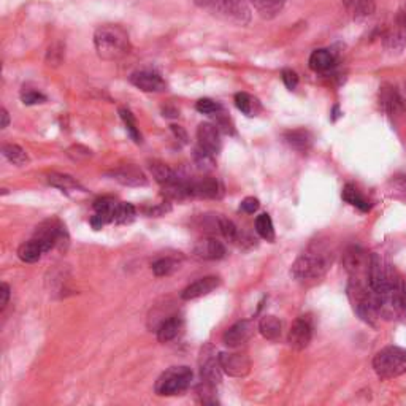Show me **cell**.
<instances>
[{"instance_id": "cell-31", "label": "cell", "mask_w": 406, "mask_h": 406, "mask_svg": "<svg viewBox=\"0 0 406 406\" xmlns=\"http://www.w3.org/2000/svg\"><path fill=\"white\" fill-rule=\"evenodd\" d=\"M2 154H3V157L7 159L8 162L13 163V166L23 167V166H27V163L30 162L27 153H25L21 146L13 145V143L3 145L2 146Z\"/></svg>"}, {"instance_id": "cell-30", "label": "cell", "mask_w": 406, "mask_h": 406, "mask_svg": "<svg viewBox=\"0 0 406 406\" xmlns=\"http://www.w3.org/2000/svg\"><path fill=\"white\" fill-rule=\"evenodd\" d=\"M48 183L51 186L60 189V191H84L83 186L76 181L74 177L70 174H63V173H51L48 174Z\"/></svg>"}, {"instance_id": "cell-28", "label": "cell", "mask_w": 406, "mask_h": 406, "mask_svg": "<svg viewBox=\"0 0 406 406\" xmlns=\"http://www.w3.org/2000/svg\"><path fill=\"white\" fill-rule=\"evenodd\" d=\"M235 105L241 113H243V115H246L248 117H254L259 115L260 111L259 100L251 94H248V92H238V94L235 95Z\"/></svg>"}, {"instance_id": "cell-36", "label": "cell", "mask_w": 406, "mask_h": 406, "mask_svg": "<svg viewBox=\"0 0 406 406\" xmlns=\"http://www.w3.org/2000/svg\"><path fill=\"white\" fill-rule=\"evenodd\" d=\"M120 116H121L122 122H124V126H126L128 135H131L132 140L135 143H142V133H140V131H138L137 121H135V117H133L132 113L128 111L127 108H120Z\"/></svg>"}, {"instance_id": "cell-24", "label": "cell", "mask_w": 406, "mask_h": 406, "mask_svg": "<svg viewBox=\"0 0 406 406\" xmlns=\"http://www.w3.org/2000/svg\"><path fill=\"white\" fill-rule=\"evenodd\" d=\"M260 335L270 341H276L281 338L282 324L276 316H264L259 322Z\"/></svg>"}, {"instance_id": "cell-18", "label": "cell", "mask_w": 406, "mask_h": 406, "mask_svg": "<svg viewBox=\"0 0 406 406\" xmlns=\"http://www.w3.org/2000/svg\"><path fill=\"white\" fill-rule=\"evenodd\" d=\"M194 254L203 260H219L225 257V246L216 238H202L195 243Z\"/></svg>"}, {"instance_id": "cell-43", "label": "cell", "mask_w": 406, "mask_h": 406, "mask_svg": "<svg viewBox=\"0 0 406 406\" xmlns=\"http://www.w3.org/2000/svg\"><path fill=\"white\" fill-rule=\"evenodd\" d=\"M395 294L400 302L403 313H406V278L405 276H398L397 284H395Z\"/></svg>"}, {"instance_id": "cell-37", "label": "cell", "mask_w": 406, "mask_h": 406, "mask_svg": "<svg viewBox=\"0 0 406 406\" xmlns=\"http://www.w3.org/2000/svg\"><path fill=\"white\" fill-rule=\"evenodd\" d=\"M219 234L223 235L225 240L234 241L236 240V236H238V229H236L234 221H230L229 218H225V216L219 214Z\"/></svg>"}, {"instance_id": "cell-17", "label": "cell", "mask_w": 406, "mask_h": 406, "mask_svg": "<svg viewBox=\"0 0 406 406\" xmlns=\"http://www.w3.org/2000/svg\"><path fill=\"white\" fill-rule=\"evenodd\" d=\"M221 280L218 276H205V278H200L192 284H189L186 289L181 292L183 300H195L200 299V297L208 295L210 292H213L216 287H219Z\"/></svg>"}, {"instance_id": "cell-8", "label": "cell", "mask_w": 406, "mask_h": 406, "mask_svg": "<svg viewBox=\"0 0 406 406\" xmlns=\"http://www.w3.org/2000/svg\"><path fill=\"white\" fill-rule=\"evenodd\" d=\"M219 362L223 372L229 376L243 378L251 372V359L241 352H221Z\"/></svg>"}, {"instance_id": "cell-42", "label": "cell", "mask_w": 406, "mask_h": 406, "mask_svg": "<svg viewBox=\"0 0 406 406\" xmlns=\"http://www.w3.org/2000/svg\"><path fill=\"white\" fill-rule=\"evenodd\" d=\"M281 78H282V83L286 84V87L289 91H294L295 87L299 86V75H297L294 70L284 69L281 71Z\"/></svg>"}, {"instance_id": "cell-21", "label": "cell", "mask_w": 406, "mask_h": 406, "mask_svg": "<svg viewBox=\"0 0 406 406\" xmlns=\"http://www.w3.org/2000/svg\"><path fill=\"white\" fill-rule=\"evenodd\" d=\"M183 328V319L179 316H170L162 321L157 328V340L161 343H168L179 335Z\"/></svg>"}, {"instance_id": "cell-16", "label": "cell", "mask_w": 406, "mask_h": 406, "mask_svg": "<svg viewBox=\"0 0 406 406\" xmlns=\"http://www.w3.org/2000/svg\"><path fill=\"white\" fill-rule=\"evenodd\" d=\"M224 192L223 184L218 179L207 177L191 181V195L200 199H219Z\"/></svg>"}, {"instance_id": "cell-10", "label": "cell", "mask_w": 406, "mask_h": 406, "mask_svg": "<svg viewBox=\"0 0 406 406\" xmlns=\"http://www.w3.org/2000/svg\"><path fill=\"white\" fill-rule=\"evenodd\" d=\"M106 174L115 179V181L121 183L122 186L140 188V186H146V184H148L146 174L143 173V170L140 167L133 166V163H128V166H121L117 168H113V170L108 172Z\"/></svg>"}, {"instance_id": "cell-45", "label": "cell", "mask_w": 406, "mask_h": 406, "mask_svg": "<svg viewBox=\"0 0 406 406\" xmlns=\"http://www.w3.org/2000/svg\"><path fill=\"white\" fill-rule=\"evenodd\" d=\"M259 207H260V203L256 197H246V199L241 200V203H240L241 212L248 213V214H254L257 210H259Z\"/></svg>"}, {"instance_id": "cell-40", "label": "cell", "mask_w": 406, "mask_h": 406, "mask_svg": "<svg viewBox=\"0 0 406 406\" xmlns=\"http://www.w3.org/2000/svg\"><path fill=\"white\" fill-rule=\"evenodd\" d=\"M195 108H197V111L202 113V115H218V113L223 110V106L212 99H200Z\"/></svg>"}, {"instance_id": "cell-14", "label": "cell", "mask_w": 406, "mask_h": 406, "mask_svg": "<svg viewBox=\"0 0 406 406\" xmlns=\"http://www.w3.org/2000/svg\"><path fill=\"white\" fill-rule=\"evenodd\" d=\"M128 81L143 92H162L167 89V83L162 76L151 70L133 71Z\"/></svg>"}, {"instance_id": "cell-4", "label": "cell", "mask_w": 406, "mask_h": 406, "mask_svg": "<svg viewBox=\"0 0 406 406\" xmlns=\"http://www.w3.org/2000/svg\"><path fill=\"white\" fill-rule=\"evenodd\" d=\"M197 3L225 21L238 25H246L251 21L249 8L241 0H197Z\"/></svg>"}, {"instance_id": "cell-38", "label": "cell", "mask_w": 406, "mask_h": 406, "mask_svg": "<svg viewBox=\"0 0 406 406\" xmlns=\"http://www.w3.org/2000/svg\"><path fill=\"white\" fill-rule=\"evenodd\" d=\"M194 159H195V163L202 168V170H210V168L214 167V161H213V154L207 153L202 148H197V150L194 151Z\"/></svg>"}, {"instance_id": "cell-2", "label": "cell", "mask_w": 406, "mask_h": 406, "mask_svg": "<svg viewBox=\"0 0 406 406\" xmlns=\"http://www.w3.org/2000/svg\"><path fill=\"white\" fill-rule=\"evenodd\" d=\"M94 45L97 54L105 60L122 59L131 51L128 34L121 25L106 24L95 30Z\"/></svg>"}, {"instance_id": "cell-7", "label": "cell", "mask_w": 406, "mask_h": 406, "mask_svg": "<svg viewBox=\"0 0 406 406\" xmlns=\"http://www.w3.org/2000/svg\"><path fill=\"white\" fill-rule=\"evenodd\" d=\"M370 257L372 254H367L359 246H351L343 254V265L346 271L351 276V280L356 281H368V269H370Z\"/></svg>"}, {"instance_id": "cell-19", "label": "cell", "mask_w": 406, "mask_h": 406, "mask_svg": "<svg viewBox=\"0 0 406 406\" xmlns=\"http://www.w3.org/2000/svg\"><path fill=\"white\" fill-rule=\"evenodd\" d=\"M284 142L295 151H308L313 146V133L306 128H295L284 133Z\"/></svg>"}, {"instance_id": "cell-35", "label": "cell", "mask_w": 406, "mask_h": 406, "mask_svg": "<svg viewBox=\"0 0 406 406\" xmlns=\"http://www.w3.org/2000/svg\"><path fill=\"white\" fill-rule=\"evenodd\" d=\"M135 207L132 203H126V202H117L116 212H115V219L113 223L116 224H128L135 219Z\"/></svg>"}, {"instance_id": "cell-5", "label": "cell", "mask_w": 406, "mask_h": 406, "mask_svg": "<svg viewBox=\"0 0 406 406\" xmlns=\"http://www.w3.org/2000/svg\"><path fill=\"white\" fill-rule=\"evenodd\" d=\"M192 376V370L189 367H172L159 376L156 385H154V390L162 397L179 395L191 385Z\"/></svg>"}, {"instance_id": "cell-29", "label": "cell", "mask_w": 406, "mask_h": 406, "mask_svg": "<svg viewBox=\"0 0 406 406\" xmlns=\"http://www.w3.org/2000/svg\"><path fill=\"white\" fill-rule=\"evenodd\" d=\"M343 200L349 205H352V207H356L361 210V212H368L370 208H372V205L368 203V200L363 197L361 194V191L354 186V184H346V186L343 188V194H341Z\"/></svg>"}, {"instance_id": "cell-9", "label": "cell", "mask_w": 406, "mask_h": 406, "mask_svg": "<svg viewBox=\"0 0 406 406\" xmlns=\"http://www.w3.org/2000/svg\"><path fill=\"white\" fill-rule=\"evenodd\" d=\"M223 367H221L219 356L216 357L212 346L202 348V354H200V374L202 379L208 384H219L221 378H223Z\"/></svg>"}, {"instance_id": "cell-44", "label": "cell", "mask_w": 406, "mask_h": 406, "mask_svg": "<svg viewBox=\"0 0 406 406\" xmlns=\"http://www.w3.org/2000/svg\"><path fill=\"white\" fill-rule=\"evenodd\" d=\"M67 156L74 159V161H81V159H87L91 156V150H87L84 146L75 145L67 150Z\"/></svg>"}, {"instance_id": "cell-26", "label": "cell", "mask_w": 406, "mask_h": 406, "mask_svg": "<svg viewBox=\"0 0 406 406\" xmlns=\"http://www.w3.org/2000/svg\"><path fill=\"white\" fill-rule=\"evenodd\" d=\"M381 104L390 116L398 115L403 110V100L398 95V92L395 91V87H384L381 91Z\"/></svg>"}, {"instance_id": "cell-11", "label": "cell", "mask_w": 406, "mask_h": 406, "mask_svg": "<svg viewBox=\"0 0 406 406\" xmlns=\"http://www.w3.org/2000/svg\"><path fill=\"white\" fill-rule=\"evenodd\" d=\"M311 338H313L311 321L305 316L295 319L289 330V335H287L289 346L292 349H295V351H303V349L308 348V344L311 343Z\"/></svg>"}, {"instance_id": "cell-20", "label": "cell", "mask_w": 406, "mask_h": 406, "mask_svg": "<svg viewBox=\"0 0 406 406\" xmlns=\"http://www.w3.org/2000/svg\"><path fill=\"white\" fill-rule=\"evenodd\" d=\"M335 63H337L335 56H333L330 49L313 51L310 56V60H308L310 69L313 71H317V74H324V71L332 70L333 67H335Z\"/></svg>"}, {"instance_id": "cell-22", "label": "cell", "mask_w": 406, "mask_h": 406, "mask_svg": "<svg viewBox=\"0 0 406 406\" xmlns=\"http://www.w3.org/2000/svg\"><path fill=\"white\" fill-rule=\"evenodd\" d=\"M45 254L43 246L40 245L38 240H35L32 236V240L25 241L18 248V257L21 259L24 264H35L42 259V256Z\"/></svg>"}, {"instance_id": "cell-41", "label": "cell", "mask_w": 406, "mask_h": 406, "mask_svg": "<svg viewBox=\"0 0 406 406\" xmlns=\"http://www.w3.org/2000/svg\"><path fill=\"white\" fill-rule=\"evenodd\" d=\"M21 100H23V104H24V105L45 104V102H46V95H43L42 92H38V91L27 89V91H23Z\"/></svg>"}, {"instance_id": "cell-12", "label": "cell", "mask_w": 406, "mask_h": 406, "mask_svg": "<svg viewBox=\"0 0 406 406\" xmlns=\"http://www.w3.org/2000/svg\"><path fill=\"white\" fill-rule=\"evenodd\" d=\"M254 332H256V326L249 319L238 321L225 330L223 341L224 344H227L229 348H238L246 341H249L251 338H253Z\"/></svg>"}, {"instance_id": "cell-48", "label": "cell", "mask_w": 406, "mask_h": 406, "mask_svg": "<svg viewBox=\"0 0 406 406\" xmlns=\"http://www.w3.org/2000/svg\"><path fill=\"white\" fill-rule=\"evenodd\" d=\"M0 116H2V124H0V127H2V128H7L8 124H10L8 111L5 110V108H2V113H0Z\"/></svg>"}, {"instance_id": "cell-32", "label": "cell", "mask_w": 406, "mask_h": 406, "mask_svg": "<svg viewBox=\"0 0 406 406\" xmlns=\"http://www.w3.org/2000/svg\"><path fill=\"white\" fill-rule=\"evenodd\" d=\"M116 207H117V200L111 199V197H102L94 202L95 214L100 216V218L105 221V224L113 223V219H115Z\"/></svg>"}, {"instance_id": "cell-47", "label": "cell", "mask_w": 406, "mask_h": 406, "mask_svg": "<svg viewBox=\"0 0 406 406\" xmlns=\"http://www.w3.org/2000/svg\"><path fill=\"white\" fill-rule=\"evenodd\" d=\"M170 128H172V132H173V135L178 138L179 142L183 143V145H186L188 143V133H186V131H184V128L181 127V126H170Z\"/></svg>"}, {"instance_id": "cell-27", "label": "cell", "mask_w": 406, "mask_h": 406, "mask_svg": "<svg viewBox=\"0 0 406 406\" xmlns=\"http://www.w3.org/2000/svg\"><path fill=\"white\" fill-rule=\"evenodd\" d=\"M150 172L153 174V178L161 184V186H167L172 181H174L178 177V173L172 170L167 163H163L161 161H151L150 162Z\"/></svg>"}, {"instance_id": "cell-6", "label": "cell", "mask_w": 406, "mask_h": 406, "mask_svg": "<svg viewBox=\"0 0 406 406\" xmlns=\"http://www.w3.org/2000/svg\"><path fill=\"white\" fill-rule=\"evenodd\" d=\"M34 238L40 241L43 246L45 253H49L51 249L59 248L65 249L69 246V234H67L65 225L59 219H48L35 229Z\"/></svg>"}, {"instance_id": "cell-34", "label": "cell", "mask_w": 406, "mask_h": 406, "mask_svg": "<svg viewBox=\"0 0 406 406\" xmlns=\"http://www.w3.org/2000/svg\"><path fill=\"white\" fill-rule=\"evenodd\" d=\"M151 269H153V273L156 276H170L179 269V264L177 259H173V257H162V259H157L156 262H153Z\"/></svg>"}, {"instance_id": "cell-39", "label": "cell", "mask_w": 406, "mask_h": 406, "mask_svg": "<svg viewBox=\"0 0 406 406\" xmlns=\"http://www.w3.org/2000/svg\"><path fill=\"white\" fill-rule=\"evenodd\" d=\"M64 59V46L63 43H54L49 46L48 53H46V63L48 65H59Z\"/></svg>"}, {"instance_id": "cell-46", "label": "cell", "mask_w": 406, "mask_h": 406, "mask_svg": "<svg viewBox=\"0 0 406 406\" xmlns=\"http://www.w3.org/2000/svg\"><path fill=\"white\" fill-rule=\"evenodd\" d=\"M10 286L7 282H2V286H0V308L5 310V306L8 305V300H10Z\"/></svg>"}, {"instance_id": "cell-15", "label": "cell", "mask_w": 406, "mask_h": 406, "mask_svg": "<svg viewBox=\"0 0 406 406\" xmlns=\"http://www.w3.org/2000/svg\"><path fill=\"white\" fill-rule=\"evenodd\" d=\"M197 140L199 146L210 154L216 156L221 151L223 142H221V132L218 126L212 124V122H202L197 128Z\"/></svg>"}, {"instance_id": "cell-33", "label": "cell", "mask_w": 406, "mask_h": 406, "mask_svg": "<svg viewBox=\"0 0 406 406\" xmlns=\"http://www.w3.org/2000/svg\"><path fill=\"white\" fill-rule=\"evenodd\" d=\"M256 232L267 241H275L276 235H275L273 221H271L270 214L262 213V214L257 216L256 218Z\"/></svg>"}, {"instance_id": "cell-25", "label": "cell", "mask_w": 406, "mask_h": 406, "mask_svg": "<svg viewBox=\"0 0 406 406\" xmlns=\"http://www.w3.org/2000/svg\"><path fill=\"white\" fill-rule=\"evenodd\" d=\"M348 12L356 19H365L374 13L376 2L374 0H343Z\"/></svg>"}, {"instance_id": "cell-3", "label": "cell", "mask_w": 406, "mask_h": 406, "mask_svg": "<svg viewBox=\"0 0 406 406\" xmlns=\"http://www.w3.org/2000/svg\"><path fill=\"white\" fill-rule=\"evenodd\" d=\"M374 373L381 379H394L406 373V349L387 346L376 352L373 359Z\"/></svg>"}, {"instance_id": "cell-13", "label": "cell", "mask_w": 406, "mask_h": 406, "mask_svg": "<svg viewBox=\"0 0 406 406\" xmlns=\"http://www.w3.org/2000/svg\"><path fill=\"white\" fill-rule=\"evenodd\" d=\"M406 45V10H400L394 27L385 34L384 46L392 53H400Z\"/></svg>"}, {"instance_id": "cell-23", "label": "cell", "mask_w": 406, "mask_h": 406, "mask_svg": "<svg viewBox=\"0 0 406 406\" xmlns=\"http://www.w3.org/2000/svg\"><path fill=\"white\" fill-rule=\"evenodd\" d=\"M287 0H253L257 13L264 19H273L284 10Z\"/></svg>"}, {"instance_id": "cell-1", "label": "cell", "mask_w": 406, "mask_h": 406, "mask_svg": "<svg viewBox=\"0 0 406 406\" xmlns=\"http://www.w3.org/2000/svg\"><path fill=\"white\" fill-rule=\"evenodd\" d=\"M333 254L322 245H311L292 265L291 273L297 281L319 280L330 269Z\"/></svg>"}]
</instances>
